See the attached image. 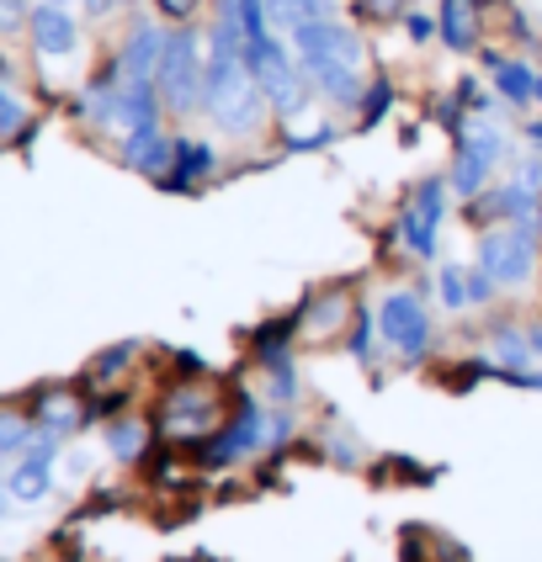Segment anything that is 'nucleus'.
I'll list each match as a JSON object with an SVG mask.
<instances>
[{"label": "nucleus", "instance_id": "obj_32", "mask_svg": "<svg viewBox=\"0 0 542 562\" xmlns=\"http://www.w3.org/2000/svg\"><path fill=\"white\" fill-rule=\"evenodd\" d=\"M155 11L170 22V27H187L191 16L202 11V0H155Z\"/></svg>", "mask_w": 542, "mask_h": 562}, {"label": "nucleus", "instance_id": "obj_39", "mask_svg": "<svg viewBox=\"0 0 542 562\" xmlns=\"http://www.w3.org/2000/svg\"><path fill=\"white\" fill-rule=\"evenodd\" d=\"M478 5H500V0H478Z\"/></svg>", "mask_w": 542, "mask_h": 562}, {"label": "nucleus", "instance_id": "obj_41", "mask_svg": "<svg viewBox=\"0 0 542 562\" xmlns=\"http://www.w3.org/2000/svg\"><path fill=\"white\" fill-rule=\"evenodd\" d=\"M0 515H5V494H0Z\"/></svg>", "mask_w": 542, "mask_h": 562}, {"label": "nucleus", "instance_id": "obj_9", "mask_svg": "<svg viewBox=\"0 0 542 562\" xmlns=\"http://www.w3.org/2000/svg\"><path fill=\"white\" fill-rule=\"evenodd\" d=\"M292 54H298V64H319V59L362 64V37L341 16H314V22L292 27Z\"/></svg>", "mask_w": 542, "mask_h": 562}, {"label": "nucleus", "instance_id": "obj_25", "mask_svg": "<svg viewBox=\"0 0 542 562\" xmlns=\"http://www.w3.org/2000/svg\"><path fill=\"white\" fill-rule=\"evenodd\" d=\"M266 372H272V398H277V404H292V398H298V367H292V350L277 356V361H266Z\"/></svg>", "mask_w": 542, "mask_h": 562}, {"label": "nucleus", "instance_id": "obj_35", "mask_svg": "<svg viewBox=\"0 0 542 562\" xmlns=\"http://www.w3.org/2000/svg\"><path fill=\"white\" fill-rule=\"evenodd\" d=\"M91 16H107V11H118V5H128V0H80Z\"/></svg>", "mask_w": 542, "mask_h": 562}, {"label": "nucleus", "instance_id": "obj_31", "mask_svg": "<svg viewBox=\"0 0 542 562\" xmlns=\"http://www.w3.org/2000/svg\"><path fill=\"white\" fill-rule=\"evenodd\" d=\"M399 22H405V37H410L414 48H425V43L436 37V16H425V11H414V5L399 16Z\"/></svg>", "mask_w": 542, "mask_h": 562}, {"label": "nucleus", "instance_id": "obj_23", "mask_svg": "<svg viewBox=\"0 0 542 562\" xmlns=\"http://www.w3.org/2000/svg\"><path fill=\"white\" fill-rule=\"evenodd\" d=\"M388 106H394V80H388V75H373L367 91H362V106H356L362 127H378L383 117H388Z\"/></svg>", "mask_w": 542, "mask_h": 562}, {"label": "nucleus", "instance_id": "obj_6", "mask_svg": "<svg viewBox=\"0 0 542 562\" xmlns=\"http://www.w3.org/2000/svg\"><path fill=\"white\" fill-rule=\"evenodd\" d=\"M378 335L405 361H420L425 350H431V313H425V292H388L378 303Z\"/></svg>", "mask_w": 542, "mask_h": 562}, {"label": "nucleus", "instance_id": "obj_34", "mask_svg": "<svg viewBox=\"0 0 542 562\" xmlns=\"http://www.w3.org/2000/svg\"><path fill=\"white\" fill-rule=\"evenodd\" d=\"M287 436H292V419H287V414H277V419H272V446H283Z\"/></svg>", "mask_w": 542, "mask_h": 562}, {"label": "nucleus", "instance_id": "obj_3", "mask_svg": "<svg viewBox=\"0 0 542 562\" xmlns=\"http://www.w3.org/2000/svg\"><path fill=\"white\" fill-rule=\"evenodd\" d=\"M506 165V133L489 123L484 112H474L468 123L457 127V155H452V170H446V181L452 191L463 196V202H474L478 191L495 181V170Z\"/></svg>", "mask_w": 542, "mask_h": 562}, {"label": "nucleus", "instance_id": "obj_16", "mask_svg": "<svg viewBox=\"0 0 542 562\" xmlns=\"http://www.w3.org/2000/svg\"><path fill=\"white\" fill-rule=\"evenodd\" d=\"M27 32H32V48H37L43 59H64V54H75V43H80V27H75V16H69L64 5H37L27 16Z\"/></svg>", "mask_w": 542, "mask_h": 562}, {"label": "nucleus", "instance_id": "obj_22", "mask_svg": "<svg viewBox=\"0 0 542 562\" xmlns=\"http://www.w3.org/2000/svg\"><path fill=\"white\" fill-rule=\"evenodd\" d=\"M37 425H43L48 436H69V430L80 425V404H75L69 393H48V398L37 404Z\"/></svg>", "mask_w": 542, "mask_h": 562}, {"label": "nucleus", "instance_id": "obj_20", "mask_svg": "<svg viewBox=\"0 0 542 562\" xmlns=\"http://www.w3.org/2000/svg\"><path fill=\"white\" fill-rule=\"evenodd\" d=\"M532 75H538V69H532L527 59H506V54H500V59L489 64V80H495V95H500L506 106H532Z\"/></svg>", "mask_w": 542, "mask_h": 562}, {"label": "nucleus", "instance_id": "obj_36", "mask_svg": "<svg viewBox=\"0 0 542 562\" xmlns=\"http://www.w3.org/2000/svg\"><path fill=\"white\" fill-rule=\"evenodd\" d=\"M527 340H532V356L542 361V318H538V324H527Z\"/></svg>", "mask_w": 542, "mask_h": 562}, {"label": "nucleus", "instance_id": "obj_13", "mask_svg": "<svg viewBox=\"0 0 542 562\" xmlns=\"http://www.w3.org/2000/svg\"><path fill=\"white\" fill-rule=\"evenodd\" d=\"M303 69H309V86H314V95H324L330 106H341V112H356V106H362V91H367L362 64L319 59V64H303Z\"/></svg>", "mask_w": 542, "mask_h": 562}, {"label": "nucleus", "instance_id": "obj_5", "mask_svg": "<svg viewBox=\"0 0 542 562\" xmlns=\"http://www.w3.org/2000/svg\"><path fill=\"white\" fill-rule=\"evenodd\" d=\"M446 191H452L446 176H425L410 202L399 207V245L414 260H431L436 255V234H442V218H446Z\"/></svg>", "mask_w": 542, "mask_h": 562}, {"label": "nucleus", "instance_id": "obj_38", "mask_svg": "<svg viewBox=\"0 0 542 562\" xmlns=\"http://www.w3.org/2000/svg\"><path fill=\"white\" fill-rule=\"evenodd\" d=\"M532 101H538V106H542V69H538V75H532Z\"/></svg>", "mask_w": 542, "mask_h": 562}, {"label": "nucleus", "instance_id": "obj_2", "mask_svg": "<svg viewBox=\"0 0 542 562\" xmlns=\"http://www.w3.org/2000/svg\"><path fill=\"white\" fill-rule=\"evenodd\" d=\"M202 75H208L202 37L191 27H170L165 32V48H159V69H155L159 106L176 112V117H197L202 112Z\"/></svg>", "mask_w": 542, "mask_h": 562}, {"label": "nucleus", "instance_id": "obj_17", "mask_svg": "<svg viewBox=\"0 0 542 562\" xmlns=\"http://www.w3.org/2000/svg\"><path fill=\"white\" fill-rule=\"evenodd\" d=\"M159 48H165V27H155V22H139V27L123 37V48H118V75L123 80H155L159 69Z\"/></svg>", "mask_w": 542, "mask_h": 562}, {"label": "nucleus", "instance_id": "obj_21", "mask_svg": "<svg viewBox=\"0 0 542 562\" xmlns=\"http://www.w3.org/2000/svg\"><path fill=\"white\" fill-rule=\"evenodd\" d=\"M133 356H139V345H133V340L107 345V350H101V356L91 361V372H86V382H91V387H112V382H118V376L128 372V361H133Z\"/></svg>", "mask_w": 542, "mask_h": 562}, {"label": "nucleus", "instance_id": "obj_28", "mask_svg": "<svg viewBox=\"0 0 542 562\" xmlns=\"http://www.w3.org/2000/svg\"><path fill=\"white\" fill-rule=\"evenodd\" d=\"M32 440V425L22 414H0V457H16V451H27Z\"/></svg>", "mask_w": 542, "mask_h": 562}, {"label": "nucleus", "instance_id": "obj_30", "mask_svg": "<svg viewBox=\"0 0 542 562\" xmlns=\"http://www.w3.org/2000/svg\"><path fill=\"white\" fill-rule=\"evenodd\" d=\"M22 123H27V106L5 91V75H0V138H11V133H16Z\"/></svg>", "mask_w": 542, "mask_h": 562}, {"label": "nucleus", "instance_id": "obj_4", "mask_svg": "<svg viewBox=\"0 0 542 562\" xmlns=\"http://www.w3.org/2000/svg\"><path fill=\"white\" fill-rule=\"evenodd\" d=\"M538 255H542V218L495 223V228H484V239H478V266L500 281V286H521V281H532Z\"/></svg>", "mask_w": 542, "mask_h": 562}, {"label": "nucleus", "instance_id": "obj_15", "mask_svg": "<svg viewBox=\"0 0 542 562\" xmlns=\"http://www.w3.org/2000/svg\"><path fill=\"white\" fill-rule=\"evenodd\" d=\"M219 176V149L213 144H202V138H176V159H170V170H165V191H197L202 181H213Z\"/></svg>", "mask_w": 542, "mask_h": 562}, {"label": "nucleus", "instance_id": "obj_29", "mask_svg": "<svg viewBox=\"0 0 542 562\" xmlns=\"http://www.w3.org/2000/svg\"><path fill=\"white\" fill-rule=\"evenodd\" d=\"M324 144H335V127H330V123L314 127V133H283L287 155H314V149H324Z\"/></svg>", "mask_w": 542, "mask_h": 562}, {"label": "nucleus", "instance_id": "obj_26", "mask_svg": "<svg viewBox=\"0 0 542 562\" xmlns=\"http://www.w3.org/2000/svg\"><path fill=\"white\" fill-rule=\"evenodd\" d=\"M436 292H442L446 308H468V271L463 266H442V277H436Z\"/></svg>", "mask_w": 542, "mask_h": 562}, {"label": "nucleus", "instance_id": "obj_18", "mask_svg": "<svg viewBox=\"0 0 542 562\" xmlns=\"http://www.w3.org/2000/svg\"><path fill=\"white\" fill-rule=\"evenodd\" d=\"M489 356L500 372H527L538 356H532V340H527V324H489Z\"/></svg>", "mask_w": 542, "mask_h": 562}, {"label": "nucleus", "instance_id": "obj_14", "mask_svg": "<svg viewBox=\"0 0 542 562\" xmlns=\"http://www.w3.org/2000/svg\"><path fill=\"white\" fill-rule=\"evenodd\" d=\"M436 37H442L452 54H478L484 48V5L478 0H442Z\"/></svg>", "mask_w": 542, "mask_h": 562}, {"label": "nucleus", "instance_id": "obj_33", "mask_svg": "<svg viewBox=\"0 0 542 562\" xmlns=\"http://www.w3.org/2000/svg\"><path fill=\"white\" fill-rule=\"evenodd\" d=\"M27 0H0V32H16V27H27Z\"/></svg>", "mask_w": 542, "mask_h": 562}, {"label": "nucleus", "instance_id": "obj_40", "mask_svg": "<svg viewBox=\"0 0 542 562\" xmlns=\"http://www.w3.org/2000/svg\"><path fill=\"white\" fill-rule=\"evenodd\" d=\"M43 5H64V0H43Z\"/></svg>", "mask_w": 542, "mask_h": 562}, {"label": "nucleus", "instance_id": "obj_12", "mask_svg": "<svg viewBox=\"0 0 542 562\" xmlns=\"http://www.w3.org/2000/svg\"><path fill=\"white\" fill-rule=\"evenodd\" d=\"M170 159H176V138H170L159 123L128 127L123 133V165L128 170H139V176H150V181H165Z\"/></svg>", "mask_w": 542, "mask_h": 562}, {"label": "nucleus", "instance_id": "obj_7", "mask_svg": "<svg viewBox=\"0 0 542 562\" xmlns=\"http://www.w3.org/2000/svg\"><path fill=\"white\" fill-rule=\"evenodd\" d=\"M219 425V398H213V387L208 382H176L170 393H165V404H159V430L170 440H208V430Z\"/></svg>", "mask_w": 542, "mask_h": 562}, {"label": "nucleus", "instance_id": "obj_8", "mask_svg": "<svg viewBox=\"0 0 542 562\" xmlns=\"http://www.w3.org/2000/svg\"><path fill=\"white\" fill-rule=\"evenodd\" d=\"M266 408L255 404V398H245V404L234 408V419L223 425L219 436L208 440V451H202V462L208 468H234V462H245L251 451H261L266 446Z\"/></svg>", "mask_w": 542, "mask_h": 562}, {"label": "nucleus", "instance_id": "obj_11", "mask_svg": "<svg viewBox=\"0 0 542 562\" xmlns=\"http://www.w3.org/2000/svg\"><path fill=\"white\" fill-rule=\"evenodd\" d=\"M54 457H59V436H32L27 451H22V462L11 468V494L22 504H37L48 494V483H54Z\"/></svg>", "mask_w": 542, "mask_h": 562}, {"label": "nucleus", "instance_id": "obj_10", "mask_svg": "<svg viewBox=\"0 0 542 562\" xmlns=\"http://www.w3.org/2000/svg\"><path fill=\"white\" fill-rule=\"evenodd\" d=\"M351 313H356V303H351L346 286H319L298 303V335L303 340H335L341 329H351Z\"/></svg>", "mask_w": 542, "mask_h": 562}, {"label": "nucleus", "instance_id": "obj_19", "mask_svg": "<svg viewBox=\"0 0 542 562\" xmlns=\"http://www.w3.org/2000/svg\"><path fill=\"white\" fill-rule=\"evenodd\" d=\"M159 91L155 80H123V91H118V127H144V123H159Z\"/></svg>", "mask_w": 542, "mask_h": 562}, {"label": "nucleus", "instance_id": "obj_27", "mask_svg": "<svg viewBox=\"0 0 542 562\" xmlns=\"http://www.w3.org/2000/svg\"><path fill=\"white\" fill-rule=\"evenodd\" d=\"M107 446H112L118 457H128V462H133V457L144 451V425H139V419H118V425L107 430Z\"/></svg>", "mask_w": 542, "mask_h": 562}, {"label": "nucleus", "instance_id": "obj_24", "mask_svg": "<svg viewBox=\"0 0 542 562\" xmlns=\"http://www.w3.org/2000/svg\"><path fill=\"white\" fill-rule=\"evenodd\" d=\"M373 329H378V313L356 303V313H351V329H346V345H351V356H356L362 367L373 361Z\"/></svg>", "mask_w": 542, "mask_h": 562}, {"label": "nucleus", "instance_id": "obj_37", "mask_svg": "<svg viewBox=\"0 0 542 562\" xmlns=\"http://www.w3.org/2000/svg\"><path fill=\"white\" fill-rule=\"evenodd\" d=\"M527 138H532V149H542V117H532V123H527Z\"/></svg>", "mask_w": 542, "mask_h": 562}, {"label": "nucleus", "instance_id": "obj_1", "mask_svg": "<svg viewBox=\"0 0 542 562\" xmlns=\"http://www.w3.org/2000/svg\"><path fill=\"white\" fill-rule=\"evenodd\" d=\"M202 112L219 123V133L229 138H251L255 127L266 123L272 101L255 86V75L245 69V59H219L208 54V75H202Z\"/></svg>", "mask_w": 542, "mask_h": 562}]
</instances>
